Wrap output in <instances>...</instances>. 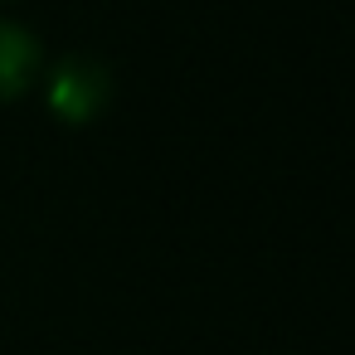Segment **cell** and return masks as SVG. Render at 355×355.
I'll return each instance as SVG.
<instances>
[{
  "label": "cell",
  "mask_w": 355,
  "mask_h": 355,
  "mask_svg": "<svg viewBox=\"0 0 355 355\" xmlns=\"http://www.w3.org/2000/svg\"><path fill=\"white\" fill-rule=\"evenodd\" d=\"M112 93H117V73H112V59H103L98 49H69L44 69V103L69 127L98 122Z\"/></svg>",
  "instance_id": "obj_1"
},
{
  "label": "cell",
  "mask_w": 355,
  "mask_h": 355,
  "mask_svg": "<svg viewBox=\"0 0 355 355\" xmlns=\"http://www.w3.org/2000/svg\"><path fill=\"white\" fill-rule=\"evenodd\" d=\"M44 78V44L30 25L0 20V107L20 103Z\"/></svg>",
  "instance_id": "obj_2"
}]
</instances>
